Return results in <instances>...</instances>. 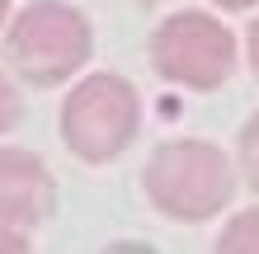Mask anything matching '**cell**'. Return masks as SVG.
Masks as SVG:
<instances>
[{"mask_svg":"<svg viewBox=\"0 0 259 254\" xmlns=\"http://www.w3.org/2000/svg\"><path fill=\"white\" fill-rule=\"evenodd\" d=\"M90 42H95V33H90V19L80 10L57 5V0H38L14 19L5 38V62L28 85H62L66 76H75L85 66Z\"/></svg>","mask_w":259,"mask_h":254,"instance_id":"7a4b0ae2","label":"cell"},{"mask_svg":"<svg viewBox=\"0 0 259 254\" xmlns=\"http://www.w3.org/2000/svg\"><path fill=\"white\" fill-rule=\"evenodd\" d=\"M250 66H254V76H259V19L250 28Z\"/></svg>","mask_w":259,"mask_h":254,"instance_id":"30bf717a","label":"cell"},{"mask_svg":"<svg viewBox=\"0 0 259 254\" xmlns=\"http://www.w3.org/2000/svg\"><path fill=\"white\" fill-rule=\"evenodd\" d=\"M222 254H259V212H240L217 240Z\"/></svg>","mask_w":259,"mask_h":254,"instance_id":"8992f818","label":"cell"},{"mask_svg":"<svg viewBox=\"0 0 259 254\" xmlns=\"http://www.w3.org/2000/svg\"><path fill=\"white\" fill-rule=\"evenodd\" d=\"M5 5H10V0H0V19H5Z\"/></svg>","mask_w":259,"mask_h":254,"instance_id":"7c38bea8","label":"cell"},{"mask_svg":"<svg viewBox=\"0 0 259 254\" xmlns=\"http://www.w3.org/2000/svg\"><path fill=\"white\" fill-rule=\"evenodd\" d=\"M142 5H156V0H142Z\"/></svg>","mask_w":259,"mask_h":254,"instance_id":"4fadbf2b","label":"cell"},{"mask_svg":"<svg viewBox=\"0 0 259 254\" xmlns=\"http://www.w3.org/2000/svg\"><path fill=\"white\" fill-rule=\"evenodd\" d=\"M151 66L175 85L217 89L236 71V38L212 14H170L151 38Z\"/></svg>","mask_w":259,"mask_h":254,"instance_id":"277c9868","label":"cell"},{"mask_svg":"<svg viewBox=\"0 0 259 254\" xmlns=\"http://www.w3.org/2000/svg\"><path fill=\"white\" fill-rule=\"evenodd\" d=\"M146 193L175 221H207L236 193V174L207 141H165L146 165Z\"/></svg>","mask_w":259,"mask_h":254,"instance_id":"6da1fadb","label":"cell"},{"mask_svg":"<svg viewBox=\"0 0 259 254\" xmlns=\"http://www.w3.org/2000/svg\"><path fill=\"white\" fill-rule=\"evenodd\" d=\"M137 123H142V104H137L132 85L118 76L80 80V89H71V99L62 109V137L90 165L123 156L137 137Z\"/></svg>","mask_w":259,"mask_h":254,"instance_id":"3957f363","label":"cell"},{"mask_svg":"<svg viewBox=\"0 0 259 254\" xmlns=\"http://www.w3.org/2000/svg\"><path fill=\"white\" fill-rule=\"evenodd\" d=\"M240 165H245V179L259 188V113L245 123V132H240Z\"/></svg>","mask_w":259,"mask_h":254,"instance_id":"52a82bcc","label":"cell"},{"mask_svg":"<svg viewBox=\"0 0 259 254\" xmlns=\"http://www.w3.org/2000/svg\"><path fill=\"white\" fill-rule=\"evenodd\" d=\"M19 249H28V240L19 235V226H5V221H0V254H19Z\"/></svg>","mask_w":259,"mask_h":254,"instance_id":"9c48e42d","label":"cell"},{"mask_svg":"<svg viewBox=\"0 0 259 254\" xmlns=\"http://www.w3.org/2000/svg\"><path fill=\"white\" fill-rule=\"evenodd\" d=\"M14 118H19V94H14V89H10V80L0 76V132H5Z\"/></svg>","mask_w":259,"mask_h":254,"instance_id":"ba28073f","label":"cell"},{"mask_svg":"<svg viewBox=\"0 0 259 254\" xmlns=\"http://www.w3.org/2000/svg\"><path fill=\"white\" fill-rule=\"evenodd\" d=\"M57 202V184L33 151H0V221L38 226Z\"/></svg>","mask_w":259,"mask_h":254,"instance_id":"5b68a950","label":"cell"},{"mask_svg":"<svg viewBox=\"0 0 259 254\" xmlns=\"http://www.w3.org/2000/svg\"><path fill=\"white\" fill-rule=\"evenodd\" d=\"M212 5H222V10H250V5H259V0H212Z\"/></svg>","mask_w":259,"mask_h":254,"instance_id":"8fae6325","label":"cell"}]
</instances>
